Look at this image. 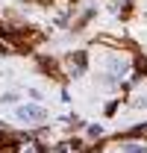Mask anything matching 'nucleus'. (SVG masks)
Masks as SVG:
<instances>
[{"label":"nucleus","instance_id":"1","mask_svg":"<svg viewBox=\"0 0 147 153\" xmlns=\"http://www.w3.org/2000/svg\"><path fill=\"white\" fill-rule=\"evenodd\" d=\"M21 118H24V121H41V118H44V109H36V106H27V109H21Z\"/></svg>","mask_w":147,"mask_h":153}]
</instances>
